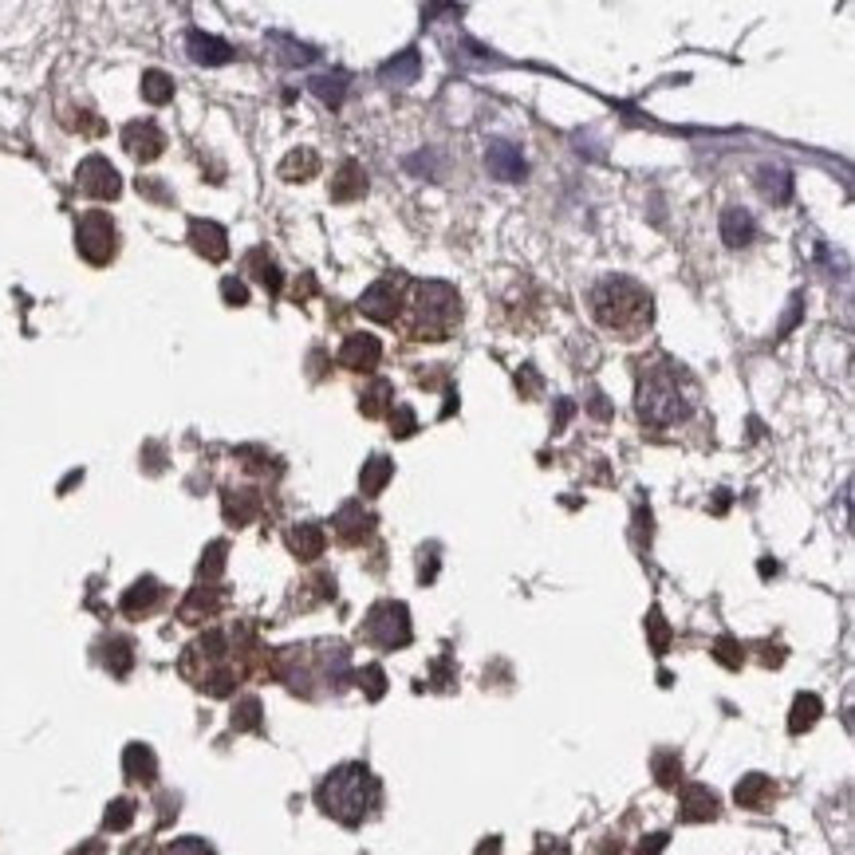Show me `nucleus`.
Here are the masks:
<instances>
[{
  "label": "nucleus",
  "mask_w": 855,
  "mask_h": 855,
  "mask_svg": "<svg viewBox=\"0 0 855 855\" xmlns=\"http://www.w3.org/2000/svg\"><path fill=\"white\" fill-rule=\"evenodd\" d=\"M316 804L328 812L331 820L355 828V824H363V820L375 812V804H379V781H375V773H371L367 765H359V761L339 765V769H331L328 777L320 781Z\"/></svg>",
  "instance_id": "nucleus-1"
},
{
  "label": "nucleus",
  "mask_w": 855,
  "mask_h": 855,
  "mask_svg": "<svg viewBox=\"0 0 855 855\" xmlns=\"http://www.w3.org/2000/svg\"><path fill=\"white\" fill-rule=\"evenodd\" d=\"M592 312L607 331L635 339L651 324V292L627 276H603L592 288Z\"/></svg>",
  "instance_id": "nucleus-2"
},
{
  "label": "nucleus",
  "mask_w": 855,
  "mask_h": 855,
  "mask_svg": "<svg viewBox=\"0 0 855 855\" xmlns=\"http://www.w3.org/2000/svg\"><path fill=\"white\" fill-rule=\"evenodd\" d=\"M635 406H639V418L647 426H678L690 414V398L682 395V387H678V367L674 363L647 367L639 375Z\"/></svg>",
  "instance_id": "nucleus-3"
},
{
  "label": "nucleus",
  "mask_w": 855,
  "mask_h": 855,
  "mask_svg": "<svg viewBox=\"0 0 855 855\" xmlns=\"http://www.w3.org/2000/svg\"><path fill=\"white\" fill-rule=\"evenodd\" d=\"M414 320H410V335L414 339H446L458 328L461 320V300L450 284H418L414 288Z\"/></svg>",
  "instance_id": "nucleus-4"
},
{
  "label": "nucleus",
  "mask_w": 855,
  "mask_h": 855,
  "mask_svg": "<svg viewBox=\"0 0 855 855\" xmlns=\"http://www.w3.org/2000/svg\"><path fill=\"white\" fill-rule=\"evenodd\" d=\"M363 635H367L375 647H383V651L406 647V643H410V611H406V603H398V599L375 603V607L367 611V619H363Z\"/></svg>",
  "instance_id": "nucleus-5"
},
{
  "label": "nucleus",
  "mask_w": 855,
  "mask_h": 855,
  "mask_svg": "<svg viewBox=\"0 0 855 855\" xmlns=\"http://www.w3.org/2000/svg\"><path fill=\"white\" fill-rule=\"evenodd\" d=\"M75 241H79V253L87 257L91 264H107L115 257V225L103 209H91L79 229H75Z\"/></svg>",
  "instance_id": "nucleus-6"
},
{
  "label": "nucleus",
  "mask_w": 855,
  "mask_h": 855,
  "mask_svg": "<svg viewBox=\"0 0 855 855\" xmlns=\"http://www.w3.org/2000/svg\"><path fill=\"white\" fill-rule=\"evenodd\" d=\"M75 182H79V190H83L87 198H99V201L119 198V190H123V182H119L115 166H111L107 158H99V154H95V158H87V162L79 166Z\"/></svg>",
  "instance_id": "nucleus-7"
},
{
  "label": "nucleus",
  "mask_w": 855,
  "mask_h": 855,
  "mask_svg": "<svg viewBox=\"0 0 855 855\" xmlns=\"http://www.w3.org/2000/svg\"><path fill=\"white\" fill-rule=\"evenodd\" d=\"M379 359H383V343L375 339V335H347L343 339V347H339V363L347 367V371H375L379 367Z\"/></svg>",
  "instance_id": "nucleus-8"
},
{
  "label": "nucleus",
  "mask_w": 855,
  "mask_h": 855,
  "mask_svg": "<svg viewBox=\"0 0 855 855\" xmlns=\"http://www.w3.org/2000/svg\"><path fill=\"white\" fill-rule=\"evenodd\" d=\"M335 536L343 540V544H359V540H367L371 536V528H375V517L363 509V501H347L339 513H335Z\"/></svg>",
  "instance_id": "nucleus-9"
},
{
  "label": "nucleus",
  "mask_w": 855,
  "mask_h": 855,
  "mask_svg": "<svg viewBox=\"0 0 855 855\" xmlns=\"http://www.w3.org/2000/svg\"><path fill=\"white\" fill-rule=\"evenodd\" d=\"M359 312L363 316H371V320H379V324H395L398 316V288L391 280H379V284H371L367 292H363V300H359Z\"/></svg>",
  "instance_id": "nucleus-10"
},
{
  "label": "nucleus",
  "mask_w": 855,
  "mask_h": 855,
  "mask_svg": "<svg viewBox=\"0 0 855 855\" xmlns=\"http://www.w3.org/2000/svg\"><path fill=\"white\" fill-rule=\"evenodd\" d=\"M485 166L501 182H521L525 178V158H521V146H513V142H493L485 150Z\"/></svg>",
  "instance_id": "nucleus-11"
},
{
  "label": "nucleus",
  "mask_w": 855,
  "mask_h": 855,
  "mask_svg": "<svg viewBox=\"0 0 855 855\" xmlns=\"http://www.w3.org/2000/svg\"><path fill=\"white\" fill-rule=\"evenodd\" d=\"M123 142H127V150H131L138 162H150V158H158V154H162L166 134L158 131L154 123H131V127L123 131Z\"/></svg>",
  "instance_id": "nucleus-12"
},
{
  "label": "nucleus",
  "mask_w": 855,
  "mask_h": 855,
  "mask_svg": "<svg viewBox=\"0 0 855 855\" xmlns=\"http://www.w3.org/2000/svg\"><path fill=\"white\" fill-rule=\"evenodd\" d=\"M367 194V174L359 162H343L339 174L331 178V201H359Z\"/></svg>",
  "instance_id": "nucleus-13"
},
{
  "label": "nucleus",
  "mask_w": 855,
  "mask_h": 855,
  "mask_svg": "<svg viewBox=\"0 0 855 855\" xmlns=\"http://www.w3.org/2000/svg\"><path fill=\"white\" fill-rule=\"evenodd\" d=\"M718 816V796L706 785H686L682 789V820L698 824V820H714Z\"/></svg>",
  "instance_id": "nucleus-14"
},
{
  "label": "nucleus",
  "mask_w": 855,
  "mask_h": 855,
  "mask_svg": "<svg viewBox=\"0 0 855 855\" xmlns=\"http://www.w3.org/2000/svg\"><path fill=\"white\" fill-rule=\"evenodd\" d=\"M190 241H194V249H198L205 261H221V257L229 253L225 229L213 225V221H194V225H190Z\"/></svg>",
  "instance_id": "nucleus-15"
},
{
  "label": "nucleus",
  "mask_w": 855,
  "mask_h": 855,
  "mask_svg": "<svg viewBox=\"0 0 855 855\" xmlns=\"http://www.w3.org/2000/svg\"><path fill=\"white\" fill-rule=\"evenodd\" d=\"M395 477V461L383 458V454H371V458L363 461V473H359V489H363V497H379L383 489H387V481Z\"/></svg>",
  "instance_id": "nucleus-16"
},
{
  "label": "nucleus",
  "mask_w": 855,
  "mask_h": 855,
  "mask_svg": "<svg viewBox=\"0 0 855 855\" xmlns=\"http://www.w3.org/2000/svg\"><path fill=\"white\" fill-rule=\"evenodd\" d=\"M753 233H757V225H753V217L745 213V209H725L722 213V237L729 249H741V245H749L753 241Z\"/></svg>",
  "instance_id": "nucleus-17"
},
{
  "label": "nucleus",
  "mask_w": 855,
  "mask_h": 855,
  "mask_svg": "<svg viewBox=\"0 0 855 855\" xmlns=\"http://www.w3.org/2000/svg\"><path fill=\"white\" fill-rule=\"evenodd\" d=\"M324 544H328V536H324V528L320 525L288 528V548H292L300 560H316V556L324 552Z\"/></svg>",
  "instance_id": "nucleus-18"
},
{
  "label": "nucleus",
  "mask_w": 855,
  "mask_h": 855,
  "mask_svg": "<svg viewBox=\"0 0 855 855\" xmlns=\"http://www.w3.org/2000/svg\"><path fill=\"white\" fill-rule=\"evenodd\" d=\"M190 56L198 60V64H229L233 60V48L225 44V40H217V36H205V32H190Z\"/></svg>",
  "instance_id": "nucleus-19"
},
{
  "label": "nucleus",
  "mask_w": 855,
  "mask_h": 855,
  "mask_svg": "<svg viewBox=\"0 0 855 855\" xmlns=\"http://www.w3.org/2000/svg\"><path fill=\"white\" fill-rule=\"evenodd\" d=\"M123 769H127V777L138 781V785H150V781L158 777V761H154V753H150L146 745H127Z\"/></svg>",
  "instance_id": "nucleus-20"
},
{
  "label": "nucleus",
  "mask_w": 855,
  "mask_h": 855,
  "mask_svg": "<svg viewBox=\"0 0 855 855\" xmlns=\"http://www.w3.org/2000/svg\"><path fill=\"white\" fill-rule=\"evenodd\" d=\"M733 800H737L741 808H765V804L773 800V781H769V777H761V773H749V777L737 785Z\"/></svg>",
  "instance_id": "nucleus-21"
},
{
  "label": "nucleus",
  "mask_w": 855,
  "mask_h": 855,
  "mask_svg": "<svg viewBox=\"0 0 855 855\" xmlns=\"http://www.w3.org/2000/svg\"><path fill=\"white\" fill-rule=\"evenodd\" d=\"M158 595H162V588L146 576V580H138L131 592L123 595V611L131 615V619H138V615H146V611H154V603H158Z\"/></svg>",
  "instance_id": "nucleus-22"
},
{
  "label": "nucleus",
  "mask_w": 855,
  "mask_h": 855,
  "mask_svg": "<svg viewBox=\"0 0 855 855\" xmlns=\"http://www.w3.org/2000/svg\"><path fill=\"white\" fill-rule=\"evenodd\" d=\"M395 387L387 383V379H379V383H371V391L359 398V410L367 414V418H383V414H391L395 410Z\"/></svg>",
  "instance_id": "nucleus-23"
},
{
  "label": "nucleus",
  "mask_w": 855,
  "mask_h": 855,
  "mask_svg": "<svg viewBox=\"0 0 855 855\" xmlns=\"http://www.w3.org/2000/svg\"><path fill=\"white\" fill-rule=\"evenodd\" d=\"M824 714V706H820V698L816 694H800L796 702H792V718H789V729L792 733H804V729H812L816 718Z\"/></svg>",
  "instance_id": "nucleus-24"
},
{
  "label": "nucleus",
  "mask_w": 855,
  "mask_h": 855,
  "mask_svg": "<svg viewBox=\"0 0 855 855\" xmlns=\"http://www.w3.org/2000/svg\"><path fill=\"white\" fill-rule=\"evenodd\" d=\"M316 170H320V158H316L312 150H296V154H288L284 166H280V174H284L288 182H304V178H312Z\"/></svg>",
  "instance_id": "nucleus-25"
},
{
  "label": "nucleus",
  "mask_w": 855,
  "mask_h": 855,
  "mask_svg": "<svg viewBox=\"0 0 855 855\" xmlns=\"http://www.w3.org/2000/svg\"><path fill=\"white\" fill-rule=\"evenodd\" d=\"M418 67H422L418 52L406 48L398 60H391V64L383 67V79H387V83H414V79H418Z\"/></svg>",
  "instance_id": "nucleus-26"
},
{
  "label": "nucleus",
  "mask_w": 855,
  "mask_h": 855,
  "mask_svg": "<svg viewBox=\"0 0 855 855\" xmlns=\"http://www.w3.org/2000/svg\"><path fill=\"white\" fill-rule=\"evenodd\" d=\"M142 95H146V103H170L174 79H170L166 71H146V75H142Z\"/></svg>",
  "instance_id": "nucleus-27"
},
{
  "label": "nucleus",
  "mask_w": 855,
  "mask_h": 855,
  "mask_svg": "<svg viewBox=\"0 0 855 855\" xmlns=\"http://www.w3.org/2000/svg\"><path fill=\"white\" fill-rule=\"evenodd\" d=\"M308 87H312V95H320L328 107H339L343 95H347V79H343V75H316Z\"/></svg>",
  "instance_id": "nucleus-28"
},
{
  "label": "nucleus",
  "mask_w": 855,
  "mask_h": 855,
  "mask_svg": "<svg viewBox=\"0 0 855 855\" xmlns=\"http://www.w3.org/2000/svg\"><path fill=\"white\" fill-rule=\"evenodd\" d=\"M253 513H257V493H249V489H241V497H237V493H225V517H229V521L245 525Z\"/></svg>",
  "instance_id": "nucleus-29"
},
{
  "label": "nucleus",
  "mask_w": 855,
  "mask_h": 855,
  "mask_svg": "<svg viewBox=\"0 0 855 855\" xmlns=\"http://www.w3.org/2000/svg\"><path fill=\"white\" fill-rule=\"evenodd\" d=\"M761 178H765V182H761L765 198H773L777 205H785V201L792 198V178L785 174V170H765Z\"/></svg>",
  "instance_id": "nucleus-30"
},
{
  "label": "nucleus",
  "mask_w": 855,
  "mask_h": 855,
  "mask_svg": "<svg viewBox=\"0 0 855 855\" xmlns=\"http://www.w3.org/2000/svg\"><path fill=\"white\" fill-rule=\"evenodd\" d=\"M213 611H217V595L205 592V588H198V592L182 603V619H190V623H194L198 615H213Z\"/></svg>",
  "instance_id": "nucleus-31"
},
{
  "label": "nucleus",
  "mask_w": 855,
  "mask_h": 855,
  "mask_svg": "<svg viewBox=\"0 0 855 855\" xmlns=\"http://www.w3.org/2000/svg\"><path fill=\"white\" fill-rule=\"evenodd\" d=\"M131 820H134V800H127V796H119V800H111V808H107V828L111 832H123V828H131Z\"/></svg>",
  "instance_id": "nucleus-32"
},
{
  "label": "nucleus",
  "mask_w": 855,
  "mask_h": 855,
  "mask_svg": "<svg viewBox=\"0 0 855 855\" xmlns=\"http://www.w3.org/2000/svg\"><path fill=\"white\" fill-rule=\"evenodd\" d=\"M655 773H658V785L674 789V785L682 781V761H678V753H658Z\"/></svg>",
  "instance_id": "nucleus-33"
},
{
  "label": "nucleus",
  "mask_w": 855,
  "mask_h": 855,
  "mask_svg": "<svg viewBox=\"0 0 855 855\" xmlns=\"http://www.w3.org/2000/svg\"><path fill=\"white\" fill-rule=\"evenodd\" d=\"M131 662H134V651L127 639H111V643H107V666H111L115 674H127Z\"/></svg>",
  "instance_id": "nucleus-34"
},
{
  "label": "nucleus",
  "mask_w": 855,
  "mask_h": 855,
  "mask_svg": "<svg viewBox=\"0 0 855 855\" xmlns=\"http://www.w3.org/2000/svg\"><path fill=\"white\" fill-rule=\"evenodd\" d=\"M233 725H237V729H257V725H261V702H257V698L237 702V710H233Z\"/></svg>",
  "instance_id": "nucleus-35"
},
{
  "label": "nucleus",
  "mask_w": 855,
  "mask_h": 855,
  "mask_svg": "<svg viewBox=\"0 0 855 855\" xmlns=\"http://www.w3.org/2000/svg\"><path fill=\"white\" fill-rule=\"evenodd\" d=\"M158 855H213V848L198 840V836H182V840H174V844H166Z\"/></svg>",
  "instance_id": "nucleus-36"
},
{
  "label": "nucleus",
  "mask_w": 855,
  "mask_h": 855,
  "mask_svg": "<svg viewBox=\"0 0 855 855\" xmlns=\"http://www.w3.org/2000/svg\"><path fill=\"white\" fill-rule=\"evenodd\" d=\"M221 568H225V544L217 540V544H209V552H205V560H201V580H213Z\"/></svg>",
  "instance_id": "nucleus-37"
},
{
  "label": "nucleus",
  "mask_w": 855,
  "mask_h": 855,
  "mask_svg": "<svg viewBox=\"0 0 855 855\" xmlns=\"http://www.w3.org/2000/svg\"><path fill=\"white\" fill-rule=\"evenodd\" d=\"M647 627H651V639H655V651L662 655L666 647H670V627H666V619H662V611H651V619H647Z\"/></svg>",
  "instance_id": "nucleus-38"
},
{
  "label": "nucleus",
  "mask_w": 855,
  "mask_h": 855,
  "mask_svg": "<svg viewBox=\"0 0 855 855\" xmlns=\"http://www.w3.org/2000/svg\"><path fill=\"white\" fill-rule=\"evenodd\" d=\"M391 426H395L391 434H398V438H410V434H414V426H418V422H414L410 406H395V410H391Z\"/></svg>",
  "instance_id": "nucleus-39"
},
{
  "label": "nucleus",
  "mask_w": 855,
  "mask_h": 855,
  "mask_svg": "<svg viewBox=\"0 0 855 855\" xmlns=\"http://www.w3.org/2000/svg\"><path fill=\"white\" fill-rule=\"evenodd\" d=\"M359 682L367 686V698H383V690H387V678H383L379 666H367V670L359 674Z\"/></svg>",
  "instance_id": "nucleus-40"
},
{
  "label": "nucleus",
  "mask_w": 855,
  "mask_h": 855,
  "mask_svg": "<svg viewBox=\"0 0 855 855\" xmlns=\"http://www.w3.org/2000/svg\"><path fill=\"white\" fill-rule=\"evenodd\" d=\"M221 292H225V300H229L233 308H241V304H249V288H245L241 280H233V276H229V280L221 284Z\"/></svg>",
  "instance_id": "nucleus-41"
},
{
  "label": "nucleus",
  "mask_w": 855,
  "mask_h": 855,
  "mask_svg": "<svg viewBox=\"0 0 855 855\" xmlns=\"http://www.w3.org/2000/svg\"><path fill=\"white\" fill-rule=\"evenodd\" d=\"M718 658H722L725 666H741V651H737L733 639H722V643H718Z\"/></svg>",
  "instance_id": "nucleus-42"
},
{
  "label": "nucleus",
  "mask_w": 855,
  "mask_h": 855,
  "mask_svg": "<svg viewBox=\"0 0 855 855\" xmlns=\"http://www.w3.org/2000/svg\"><path fill=\"white\" fill-rule=\"evenodd\" d=\"M666 840H670L666 832H655V836H647V840L639 844V852H635V855H658L662 848H666Z\"/></svg>",
  "instance_id": "nucleus-43"
},
{
  "label": "nucleus",
  "mask_w": 855,
  "mask_h": 855,
  "mask_svg": "<svg viewBox=\"0 0 855 855\" xmlns=\"http://www.w3.org/2000/svg\"><path fill=\"white\" fill-rule=\"evenodd\" d=\"M71 855H103V844H99V840H87L79 852H71Z\"/></svg>",
  "instance_id": "nucleus-44"
},
{
  "label": "nucleus",
  "mask_w": 855,
  "mask_h": 855,
  "mask_svg": "<svg viewBox=\"0 0 855 855\" xmlns=\"http://www.w3.org/2000/svg\"><path fill=\"white\" fill-rule=\"evenodd\" d=\"M127 855H146V844H131V848H127Z\"/></svg>",
  "instance_id": "nucleus-45"
}]
</instances>
